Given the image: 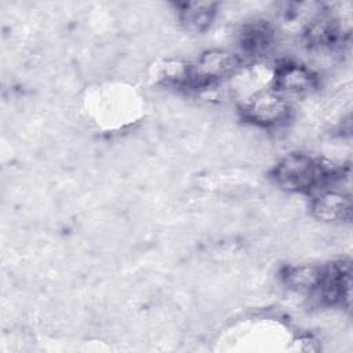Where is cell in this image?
Instances as JSON below:
<instances>
[{
  "label": "cell",
  "mask_w": 353,
  "mask_h": 353,
  "mask_svg": "<svg viewBox=\"0 0 353 353\" xmlns=\"http://www.w3.org/2000/svg\"><path fill=\"white\" fill-rule=\"evenodd\" d=\"M175 7L181 23L190 32L207 30L216 15V4L212 1L176 3Z\"/></svg>",
  "instance_id": "cell-8"
},
{
  "label": "cell",
  "mask_w": 353,
  "mask_h": 353,
  "mask_svg": "<svg viewBox=\"0 0 353 353\" xmlns=\"http://www.w3.org/2000/svg\"><path fill=\"white\" fill-rule=\"evenodd\" d=\"M310 210L319 221L347 222L352 218V199L343 192L324 188L312 200Z\"/></svg>",
  "instance_id": "cell-6"
},
{
  "label": "cell",
  "mask_w": 353,
  "mask_h": 353,
  "mask_svg": "<svg viewBox=\"0 0 353 353\" xmlns=\"http://www.w3.org/2000/svg\"><path fill=\"white\" fill-rule=\"evenodd\" d=\"M319 87L317 74L303 63L281 61L273 72V91L280 95H307Z\"/></svg>",
  "instance_id": "cell-5"
},
{
  "label": "cell",
  "mask_w": 353,
  "mask_h": 353,
  "mask_svg": "<svg viewBox=\"0 0 353 353\" xmlns=\"http://www.w3.org/2000/svg\"><path fill=\"white\" fill-rule=\"evenodd\" d=\"M241 68V58L226 50H208L192 63L182 65L171 87L185 91H203L234 76Z\"/></svg>",
  "instance_id": "cell-2"
},
{
  "label": "cell",
  "mask_w": 353,
  "mask_h": 353,
  "mask_svg": "<svg viewBox=\"0 0 353 353\" xmlns=\"http://www.w3.org/2000/svg\"><path fill=\"white\" fill-rule=\"evenodd\" d=\"M338 178H341L338 168L324 160L301 152L284 156L272 170L274 183L280 189L292 193L321 190Z\"/></svg>",
  "instance_id": "cell-1"
},
{
  "label": "cell",
  "mask_w": 353,
  "mask_h": 353,
  "mask_svg": "<svg viewBox=\"0 0 353 353\" xmlns=\"http://www.w3.org/2000/svg\"><path fill=\"white\" fill-rule=\"evenodd\" d=\"M323 277V266L291 265L281 270V280L287 288L301 294H314Z\"/></svg>",
  "instance_id": "cell-9"
},
{
  "label": "cell",
  "mask_w": 353,
  "mask_h": 353,
  "mask_svg": "<svg viewBox=\"0 0 353 353\" xmlns=\"http://www.w3.org/2000/svg\"><path fill=\"white\" fill-rule=\"evenodd\" d=\"M350 285V262L341 259L323 266V277L314 294L327 306L349 309Z\"/></svg>",
  "instance_id": "cell-4"
},
{
  "label": "cell",
  "mask_w": 353,
  "mask_h": 353,
  "mask_svg": "<svg viewBox=\"0 0 353 353\" xmlns=\"http://www.w3.org/2000/svg\"><path fill=\"white\" fill-rule=\"evenodd\" d=\"M276 39L273 26L263 19H255L244 23L237 34L241 51L250 57L265 55Z\"/></svg>",
  "instance_id": "cell-7"
},
{
  "label": "cell",
  "mask_w": 353,
  "mask_h": 353,
  "mask_svg": "<svg viewBox=\"0 0 353 353\" xmlns=\"http://www.w3.org/2000/svg\"><path fill=\"white\" fill-rule=\"evenodd\" d=\"M241 117L262 128H277L291 117V106L279 92L259 91L248 98L241 108Z\"/></svg>",
  "instance_id": "cell-3"
}]
</instances>
